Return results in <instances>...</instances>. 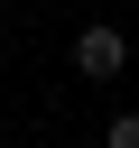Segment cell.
Returning a JSON list of instances; mask_svg holds the SVG:
<instances>
[{"label":"cell","mask_w":139,"mask_h":148,"mask_svg":"<svg viewBox=\"0 0 139 148\" xmlns=\"http://www.w3.org/2000/svg\"><path fill=\"white\" fill-rule=\"evenodd\" d=\"M120 65H130V37H120V28H83V37H74V74H83V83H111Z\"/></svg>","instance_id":"6da1fadb"},{"label":"cell","mask_w":139,"mask_h":148,"mask_svg":"<svg viewBox=\"0 0 139 148\" xmlns=\"http://www.w3.org/2000/svg\"><path fill=\"white\" fill-rule=\"evenodd\" d=\"M102 148H139V111H120V120L102 130Z\"/></svg>","instance_id":"7a4b0ae2"}]
</instances>
